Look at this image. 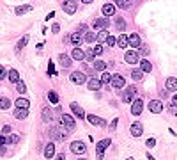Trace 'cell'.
Masks as SVG:
<instances>
[{"label": "cell", "mask_w": 177, "mask_h": 160, "mask_svg": "<svg viewBox=\"0 0 177 160\" xmlns=\"http://www.w3.org/2000/svg\"><path fill=\"white\" fill-rule=\"evenodd\" d=\"M135 94H136V87H135V85L126 87V91L122 93V101H124V103H133Z\"/></svg>", "instance_id": "cell-1"}, {"label": "cell", "mask_w": 177, "mask_h": 160, "mask_svg": "<svg viewBox=\"0 0 177 160\" xmlns=\"http://www.w3.org/2000/svg\"><path fill=\"white\" fill-rule=\"evenodd\" d=\"M60 126L66 128V130H74V119L73 116H67V114H64L62 117H60Z\"/></svg>", "instance_id": "cell-2"}, {"label": "cell", "mask_w": 177, "mask_h": 160, "mask_svg": "<svg viewBox=\"0 0 177 160\" xmlns=\"http://www.w3.org/2000/svg\"><path fill=\"white\" fill-rule=\"evenodd\" d=\"M124 61L128 64H138L140 62V53L136 52V50H131V52H126L124 55Z\"/></svg>", "instance_id": "cell-3"}, {"label": "cell", "mask_w": 177, "mask_h": 160, "mask_svg": "<svg viewBox=\"0 0 177 160\" xmlns=\"http://www.w3.org/2000/svg\"><path fill=\"white\" fill-rule=\"evenodd\" d=\"M110 146V139H103V140H99L97 142V146H96V153H97V158L101 160L103 158V153H104V149Z\"/></svg>", "instance_id": "cell-4"}, {"label": "cell", "mask_w": 177, "mask_h": 160, "mask_svg": "<svg viewBox=\"0 0 177 160\" xmlns=\"http://www.w3.org/2000/svg\"><path fill=\"white\" fill-rule=\"evenodd\" d=\"M108 27H110L108 16H106V18H97V20L94 21V29H96V30H106Z\"/></svg>", "instance_id": "cell-5"}, {"label": "cell", "mask_w": 177, "mask_h": 160, "mask_svg": "<svg viewBox=\"0 0 177 160\" xmlns=\"http://www.w3.org/2000/svg\"><path fill=\"white\" fill-rule=\"evenodd\" d=\"M64 12H67V14H74L76 12V9H78V4L74 2V0H66L62 5Z\"/></svg>", "instance_id": "cell-6"}, {"label": "cell", "mask_w": 177, "mask_h": 160, "mask_svg": "<svg viewBox=\"0 0 177 160\" xmlns=\"http://www.w3.org/2000/svg\"><path fill=\"white\" fill-rule=\"evenodd\" d=\"M71 82H73V84L82 85V84L87 82V76H85L82 71H73V73H71Z\"/></svg>", "instance_id": "cell-7"}, {"label": "cell", "mask_w": 177, "mask_h": 160, "mask_svg": "<svg viewBox=\"0 0 177 160\" xmlns=\"http://www.w3.org/2000/svg\"><path fill=\"white\" fill-rule=\"evenodd\" d=\"M144 110V101L142 100H133V105H131V114L133 116H140Z\"/></svg>", "instance_id": "cell-8"}, {"label": "cell", "mask_w": 177, "mask_h": 160, "mask_svg": "<svg viewBox=\"0 0 177 160\" xmlns=\"http://www.w3.org/2000/svg\"><path fill=\"white\" fill-rule=\"evenodd\" d=\"M149 110L152 114H159V112H163V103L159 100H152V101H149Z\"/></svg>", "instance_id": "cell-9"}, {"label": "cell", "mask_w": 177, "mask_h": 160, "mask_svg": "<svg viewBox=\"0 0 177 160\" xmlns=\"http://www.w3.org/2000/svg\"><path fill=\"white\" fill-rule=\"evenodd\" d=\"M110 84L114 85L115 89H122L126 85V80H124V76H121V75H112V82Z\"/></svg>", "instance_id": "cell-10"}, {"label": "cell", "mask_w": 177, "mask_h": 160, "mask_svg": "<svg viewBox=\"0 0 177 160\" xmlns=\"http://www.w3.org/2000/svg\"><path fill=\"white\" fill-rule=\"evenodd\" d=\"M85 142H82V140H74V142H71V151L73 153H85Z\"/></svg>", "instance_id": "cell-11"}, {"label": "cell", "mask_w": 177, "mask_h": 160, "mask_svg": "<svg viewBox=\"0 0 177 160\" xmlns=\"http://www.w3.org/2000/svg\"><path fill=\"white\" fill-rule=\"evenodd\" d=\"M101 85H103L101 78H90V80L87 82V87H89L90 91H99V89H101Z\"/></svg>", "instance_id": "cell-12"}, {"label": "cell", "mask_w": 177, "mask_h": 160, "mask_svg": "<svg viewBox=\"0 0 177 160\" xmlns=\"http://www.w3.org/2000/svg\"><path fill=\"white\" fill-rule=\"evenodd\" d=\"M142 133H144V126H142V123H138V121L133 123V125H131V135H133V137H140Z\"/></svg>", "instance_id": "cell-13"}, {"label": "cell", "mask_w": 177, "mask_h": 160, "mask_svg": "<svg viewBox=\"0 0 177 160\" xmlns=\"http://www.w3.org/2000/svg\"><path fill=\"white\" fill-rule=\"evenodd\" d=\"M87 121H89L90 125H97V126H104V125H106V121H103L101 117L94 116V114H89V116H87Z\"/></svg>", "instance_id": "cell-14"}, {"label": "cell", "mask_w": 177, "mask_h": 160, "mask_svg": "<svg viewBox=\"0 0 177 160\" xmlns=\"http://www.w3.org/2000/svg\"><path fill=\"white\" fill-rule=\"evenodd\" d=\"M71 110H73V114H74L76 117H78V119H83V117H85L83 108L78 105V103H71Z\"/></svg>", "instance_id": "cell-15"}, {"label": "cell", "mask_w": 177, "mask_h": 160, "mask_svg": "<svg viewBox=\"0 0 177 160\" xmlns=\"http://www.w3.org/2000/svg\"><path fill=\"white\" fill-rule=\"evenodd\" d=\"M128 39H129V46H131V48H138V46L142 44L138 34H131V36H128Z\"/></svg>", "instance_id": "cell-16"}, {"label": "cell", "mask_w": 177, "mask_h": 160, "mask_svg": "<svg viewBox=\"0 0 177 160\" xmlns=\"http://www.w3.org/2000/svg\"><path fill=\"white\" fill-rule=\"evenodd\" d=\"M85 55H87V53H85L83 50L80 48V46H76V48L73 50V53H71V57H73L74 61H83V59H85Z\"/></svg>", "instance_id": "cell-17"}, {"label": "cell", "mask_w": 177, "mask_h": 160, "mask_svg": "<svg viewBox=\"0 0 177 160\" xmlns=\"http://www.w3.org/2000/svg\"><path fill=\"white\" fill-rule=\"evenodd\" d=\"M29 116V108H20V107H16V110H14V117L16 119H27Z\"/></svg>", "instance_id": "cell-18"}, {"label": "cell", "mask_w": 177, "mask_h": 160, "mask_svg": "<svg viewBox=\"0 0 177 160\" xmlns=\"http://www.w3.org/2000/svg\"><path fill=\"white\" fill-rule=\"evenodd\" d=\"M44 157H46V158H53V157H55V144H53V142L46 144V148H44Z\"/></svg>", "instance_id": "cell-19"}, {"label": "cell", "mask_w": 177, "mask_h": 160, "mask_svg": "<svg viewBox=\"0 0 177 160\" xmlns=\"http://www.w3.org/2000/svg\"><path fill=\"white\" fill-rule=\"evenodd\" d=\"M167 91H177V78L175 76H168L167 78Z\"/></svg>", "instance_id": "cell-20"}, {"label": "cell", "mask_w": 177, "mask_h": 160, "mask_svg": "<svg viewBox=\"0 0 177 160\" xmlns=\"http://www.w3.org/2000/svg\"><path fill=\"white\" fill-rule=\"evenodd\" d=\"M52 119H53V112H52V108H50V107L43 108V121H44V123H50Z\"/></svg>", "instance_id": "cell-21"}, {"label": "cell", "mask_w": 177, "mask_h": 160, "mask_svg": "<svg viewBox=\"0 0 177 160\" xmlns=\"http://www.w3.org/2000/svg\"><path fill=\"white\" fill-rule=\"evenodd\" d=\"M82 41H85V39L82 37V34H80V32H74V34H71V43H73L74 46H80V44H82Z\"/></svg>", "instance_id": "cell-22"}, {"label": "cell", "mask_w": 177, "mask_h": 160, "mask_svg": "<svg viewBox=\"0 0 177 160\" xmlns=\"http://www.w3.org/2000/svg\"><path fill=\"white\" fill-rule=\"evenodd\" d=\"M117 44H119L121 48H128V46H129V39H128V36L121 34V36L117 37Z\"/></svg>", "instance_id": "cell-23"}, {"label": "cell", "mask_w": 177, "mask_h": 160, "mask_svg": "<svg viewBox=\"0 0 177 160\" xmlns=\"http://www.w3.org/2000/svg\"><path fill=\"white\" fill-rule=\"evenodd\" d=\"M140 69L144 73H151L152 71V64L149 62V61H140Z\"/></svg>", "instance_id": "cell-24"}, {"label": "cell", "mask_w": 177, "mask_h": 160, "mask_svg": "<svg viewBox=\"0 0 177 160\" xmlns=\"http://www.w3.org/2000/svg\"><path fill=\"white\" fill-rule=\"evenodd\" d=\"M115 12V5H112V4H104L103 5V14L104 16H112Z\"/></svg>", "instance_id": "cell-25"}, {"label": "cell", "mask_w": 177, "mask_h": 160, "mask_svg": "<svg viewBox=\"0 0 177 160\" xmlns=\"http://www.w3.org/2000/svg\"><path fill=\"white\" fill-rule=\"evenodd\" d=\"M14 105H16V107H20V108H29V105H30V101H29L27 98H18Z\"/></svg>", "instance_id": "cell-26"}, {"label": "cell", "mask_w": 177, "mask_h": 160, "mask_svg": "<svg viewBox=\"0 0 177 160\" xmlns=\"http://www.w3.org/2000/svg\"><path fill=\"white\" fill-rule=\"evenodd\" d=\"M59 61H60V64H62L64 68H69V66H71V59H69L67 55H64V53L59 55Z\"/></svg>", "instance_id": "cell-27"}, {"label": "cell", "mask_w": 177, "mask_h": 160, "mask_svg": "<svg viewBox=\"0 0 177 160\" xmlns=\"http://www.w3.org/2000/svg\"><path fill=\"white\" fill-rule=\"evenodd\" d=\"M7 76H9V80H11V82H14V84H16V82H20V73H18L16 69H11Z\"/></svg>", "instance_id": "cell-28"}, {"label": "cell", "mask_w": 177, "mask_h": 160, "mask_svg": "<svg viewBox=\"0 0 177 160\" xmlns=\"http://www.w3.org/2000/svg\"><path fill=\"white\" fill-rule=\"evenodd\" d=\"M108 37H110V34L106 30H99V34H97V43H106Z\"/></svg>", "instance_id": "cell-29"}, {"label": "cell", "mask_w": 177, "mask_h": 160, "mask_svg": "<svg viewBox=\"0 0 177 160\" xmlns=\"http://www.w3.org/2000/svg\"><path fill=\"white\" fill-rule=\"evenodd\" d=\"M83 39H85L87 43H90V44H92L94 41H97V36H96L94 32H87V34L83 36Z\"/></svg>", "instance_id": "cell-30"}, {"label": "cell", "mask_w": 177, "mask_h": 160, "mask_svg": "<svg viewBox=\"0 0 177 160\" xmlns=\"http://www.w3.org/2000/svg\"><path fill=\"white\" fill-rule=\"evenodd\" d=\"M9 107H11L9 98H0V110H7Z\"/></svg>", "instance_id": "cell-31"}, {"label": "cell", "mask_w": 177, "mask_h": 160, "mask_svg": "<svg viewBox=\"0 0 177 160\" xmlns=\"http://www.w3.org/2000/svg\"><path fill=\"white\" fill-rule=\"evenodd\" d=\"M32 11V5H21V7H16V14H25V12H30Z\"/></svg>", "instance_id": "cell-32"}, {"label": "cell", "mask_w": 177, "mask_h": 160, "mask_svg": "<svg viewBox=\"0 0 177 160\" xmlns=\"http://www.w3.org/2000/svg\"><path fill=\"white\" fill-rule=\"evenodd\" d=\"M142 76H144V71L142 69H133L131 71V78L133 80H142Z\"/></svg>", "instance_id": "cell-33"}, {"label": "cell", "mask_w": 177, "mask_h": 160, "mask_svg": "<svg viewBox=\"0 0 177 160\" xmlns=\"http://www.w3.org/2000/svg\"><path fill=\"white\" fill-rule=\"evenodd\" d=\"M48 100L52 101L53 105H57V103H59V94H57L55 91H50V93H48Z\"/></svg>", "instance_id": "cell-34"}, {"label": "cell", "mask_w": 177, "mask_h": 160, "mask_svg": "<svg viewBox=\"0 0 177 160\" xmlns=\"http://www.w3.org/2000/svg\"><path fill=\"white\" fill-rule=\"evenodd\" d=\"M115 27H117L121 32H124L126 30V21L122 20V18H117V21H115Z\"/></svg>", "instance_id": "cell-35"}, {"label": "cell", "mask_w": 177, "mask_h": 160, "mask_svg": "<svg viewBox=\"0 0 177 160\" xmlns=\"http://www.w3.org/2000/svg\"><path fill=\"white\" fill-rule=\"evenodd\" d=\"M27 43H29V36H23L20 41H18V44H16V48L18 50H21V48H25L27 46Z\"/></svg>", "instance_id": "cell-36"}, {"label": "cell", "mask_w": 177, "mask_h": 160, "mask_svg": "<svg viewBox=\"0 0 177 160\" xmlns=\"http://www.w3.org/2000/svg\"><path fill=\"white\" fill-rule=\"evenodd\" d=\"M16 91H18V93H20V94H25V93H27V85L23 84V82H16Z\"/></svg>", "instance_id": "cell-37"}, {"label": "cell", "mask_w": 177, "mask_h": 160, "mask_svg": "<svg viewBox=\"0 0 177 160\" xmlns=\"http://www.w3.org/2000/svg\"><path fill=\"white\" fill-rule=\"evenodd\" d=\"M101 82H103V84H110V82H112V75L108 73V71H103V75H101Z\"/></svg>", "instance_id": "cell-38"}, {"label": "cell", "mask_w": 177, "mask_h": 160, "mask_svg": "<svg viewBox=\"0 0 177 160\" xmlns=\"http://www.w3.org/2000/svg\"><path fill=\"white\" fill-rule=\"evenodd\" d=\"M115 4H117L121 9H128V7H129V0H115Z\"/></svg>", "instance_id": "cell-39"}, {"label": "cell", "mask_w": 177, "mask_h": 160, "mask_svg": "<svg viewBox=\"0 0 177 160\" xmlns=\"http://www.w3.org/2000/svg\"><path fill=\"white\" fill-rule=\"evenodd\" d=\"M94 68H96L97 71H104V68H106V62H103V61H96V62H94Z\"/></svg>", "instance_id": "cell-40"}, {"label": "cell", "mask_w": 177, "mask_h": 160, "mask_svg": "<svg viewBox=\"0 0 177 160\" xmlns=\"http://www.w3.org/2000/svg\"><path fill=\"white\" fill-rule=\"evenodd\" d=\"M94 53H96V55H101V53H103V46H101V43H99V44H96V46H94V50H92Z\"/></svg>", "instance_id": "cell-41"}, {"label": "cell", "mask_w": 177, "mask_h": 160, "mask_svg": "<svg viewBox=\"0 0 177 160\" xmlns=\"http://www.w3.org/2000/svg\"><path fill=\"white\" fill-rule=\"evenodd\" d=\"M5 144H9V137L7 135H0V146H5Z\"/></svg>", "instance_id": "cell-42"}, {"label": "cell", "mask_w": 177, "mask_h": 160, "mask_svg": "<svg viewBox=\"0 0 177 160\" xmlns=\"http://www.w3.org/2000/svg\"><path fill=\"white\" fill-rule=\"evenodd\" d=\"M147 148H154L156 146V139H147Z\"/></svg>", "instance_id": "cell-43"}, {"label": "cell", "mask_w": 177, "mask_h": 160, "mask_svg": "<svg viewBox=\"0 0 177 160\" xmlns=\"http://www.w3.org/2000/svg\"><path fill=\"white\" fill-rule=\"evenodd\" d=\"M94 57H96V53L92 52V48L87 52V55H85V59H89V61H94Z\"/></svg>", "instance_id": "cell-44"}, {"label": "cell", "mask_w": 177, "mask_h": 160, "mask_svg": "<svg viewBox=\"0 0 177 160\" xmlns=\"http://www.w3.org/2000/svg\"><path fill=\"white\" fill-rule=\"evenodd\" d=\"M115 43H117V39H115L114 36H110V37H108V39H106V44H108V46H114Z\"/></svg>", "instance_id": "cell-45"}, {"label": "cell", "mask_w": 177, "mask_h": 160, "mask_svg": "<svg viewBox=\"0 0 177 160\" xmlns=\"http://www.w3.org/2000/svg\"><path fill=\"white\" fill-rule=\"evenodd\" d=\"M20 140V135H11L9 137V144H16Z\"/></svg>", "instance_id": "cell-46"}, {"label": "cell", "mask_w": 177, "mask_h": 160, "mask_svg": "<svg viewBox=\"0 0 177 160\" xmlns=\"http://www.w3.org/2000/svg\"><path fill=\"white\" fill-rule=\"evenodd\" d=\"M2 133H4V135H9V133H11V126H9V125H5V126L2 128Z\"/></svg>", "instance_id": "cell-47"}, {"label": "cell", "mask_w": 177, "mask_h": 160, "mask_svg": "<svg viewBox=\"0 0 177 160\" xmlns=\"http://www.w3.org/2000/svg\"><path fill=\"white\" fill-rule=\"evenodd\" d=\"M60 30V25H59V23H53V27H52V32L53 34H57V32Z\"/></svg>", "instance_id": "cell-48"}, {"label": "cell", "mask_w": 177, "mask_h": 160, "mask_svg": "<svg viewBox=\"0 0 177 160\" xmlns=\"http://www.w3.org/2000/svg\"><path fill=\"white\" fill-rule=\"evenodd\" d=\"M4 76H5V68L0 64V80H4Z\"/></svg>", "instance_id": "cell-49"}, {"label": "cell", "mask_w": 177, "mask_h": 160, "mask_svg": "<svg viewBox=\"0 0 177 160\" xmlns=\"http://www.w3.org/2000/svg\"><path fill=\"white\" fill-rule=\"evenodd\" d=\"M140 53H142V55H149V48H147V46H142V48H140Z\"/></svg>", "instance_id": "cell-50"}, {"label": "cell", "mask_w": 177, "mask_h": 160, "mask_svg": "<svg viewBox=\"0 0 177 160\" xmlns=\"http://www.w3.org/2000/svg\"><path fill=\"white\" fill-rule=\"evenodd\" d=\"M48 73H50V75H55V68H53V64H52V62L48 64Z\"/></svg>", "instance_id": "cell-51"}, {"label": "cell", "mask_w": 177, "mask_h": 160, "mask_svg": "<svg viewBox=\"0 0 177 160\" xmlns=\"http://www.w3.org/2000/svg\"><path fill=\"white\" fill-rule=\"evenodd\" d=\"M55 160H66V155H64V153H59V155L55 157Z\"/></svg>", "instance_id": "cell-52"}, {"label": "cell", "mask_w": 177, "mask_h": 160, "mask_svg": "<svg viewBox=\"0 0 177 160\" xmlns=\"http://www.w3.org/2000/svg\"><path fill=\"white\" fill-rule=\"evenodd\" d=\"M115 126H117V119H114V121H112V125H110V130L114 132V130H115Z\"/></svg>", "instance_id": "cell-53"}, {"label": "cell", "mask_w": 177, "mask_h": 160, "mask_svg": "<svg viewBox=\"0 0 177 160\" xmlns=\"http://www.w3.org/2000/svg\"><path fill=\"white\" fill-rule=\"evenodd\" d=\"M172 103H174V105L177 107V94H174V96H172Z\"/></svg>", "instance_id": "cell-54"}, {"label": "cell", "mask_w": 177, "mask_h": 160, "mask_svg": "<svg viewBox=\"0 0 177 160\" xmlns=\"http://www.w3.org/2000/svg\"><path fill=\"white\" fill-rule=\"evenodd\" d=\"M82 2H83V4H92L94 0H82Z\"/></svg>", "instance_id": "cell-55"}, {"label": "cell", "mask_w": 177, "mask_h": 160, "mask_svg": "<svg viewBox=\"0 0 177 160\" xmlns=\"http://www.w3.org/2000/svg\"><path fill=\"white\" fill-rule=\"evenodd\" d=\"M78 160H85V158H78Z\"/></svg>", "instance_id": "cell-56"}, {"label": "cell", "mask_w": 177, "mask_h": 160, "mask_svg": "<svg viewBox=\"0 0 177 160\" xmlns=\"http://www.w3.org/2000/svg\"><path fill=\"white\" fill-rule=\"evenodd\" d=\"M129 2H131V0H129Z\"/></svg>", "instance_id": "cell-57"}]
</instances>
